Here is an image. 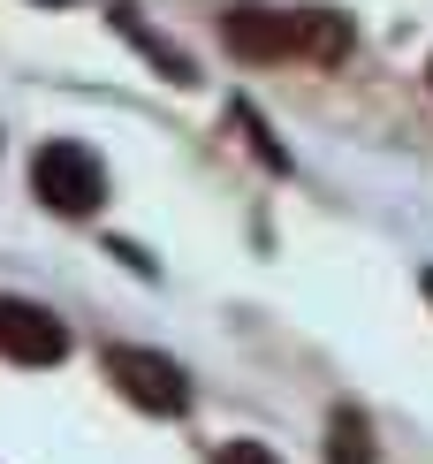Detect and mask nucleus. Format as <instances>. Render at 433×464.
Masks as SVG:
<instances>
[{
  "instance_id": "1",
  "label": "nucleus",
  "mask_w": 433,
  "mask_h": 464,
  "mask_svg": "<svg viewBox=\"0 0 433 464\" xmlns=\"http://www.w3.org/2000/svg\"><path fill=\"white\" fill-rule=\"evenodd\" d=\"M221 31H228V46L244 53V62H289V53L342 62L350 53L342 15H327V8H304V15H289V8H228Z\"/></svg>"
},
{
  "instance_id": "2",
  "label": "nucleus",
  "mask_w": 433,
  "mask_h": 464,
  "mask_svg": "<svg viewBox=\"0 0 433 464\" xmlns=\"http://www.w3.org/2000/svg\"><path fill=\"white\" fill-rule=\"evenodd\" d=\"M31 190H38V206L84 221V214H100V198H107V168H100L91 145L53 138V145H38V160H31Z\"/></svg>"
},
{
  "instance_id": "3",
  "label": "nucleus",
  "mask_w": 433,
  "mask_h": 464,
  "mask_svg": "<svg viewBox=\"0 0 433 464\" xmlns=\"http://www.w3.org/2000/svg\"><path fill=\"white\" fill-rule=\"evenodd\" d=\"M107 381L137 403V411H160V419H175V411L190 403L183 365L160 358V351H130V343H114V351H107Z\"/></svg>"
},
{
  "instance_id": "4",
  "label": "nucleus",
  "mask_w": 433,
  "mask_h": 464,
  "mask_svg": "<svg viewBox=\"0 0 433 464\" xmlns=\"http://www.w3.org/2000/svg\"><path fill=\"white\" fill-rule=\"evenodd\" d=\"M0 358L15 365H62L69 358V327L31 297H0Z\"/></svg>"
},
{
  "instance_id": "5",
  "label": "nucleus",
  "mask_w": 433,
  "mask_h": 464,
  "mask_svg": "<svg viewBox=\"0 0 433 464\" xmlns=\"http://www.w3.org/2000/svg\"><path fill=\"white\" fill-rule=\"evenodd\" d=\"M327 464H372V427L350 411V403L327 419Z\"/></svg>"
},
{
  "instance_id": "6",
  "label": "nucleus",
  "mask_w": 433,
  "mask_h": 464,
  "mask_svg": "<svg viewBox=\"0 0 433 464\" xmlns=\"http://www.w3.org/2000/svg\"><path fill=\"white\" fill-rule=\"evenodd\" d=\"M213 464H282L266 450V441H221V450H213Z\"/></svg>"
},
{
  "instance_id": "7",
  "label": "nucleus",
  "mask_w": 433,
  "mask_h": 464,
  "mask_svg": "<svg viewBox=\"0 0 433 464\" xmlns=\"http://www.w3.org/2000/svg\"><path fill=\"white\" fill-rule=\"evenodd\" d=\"M38 8H69V0H38Z\"/></svg>"
},
{
  "instance_id": "8",
  "label": "nucleus",
  "mask_w": 433,
  "mask_h": 464,
  "mask_svg": "<svg viewBox=\"0 0 433 464\" xmlns=\"http://www.w3.org/2000/svg\"><path fill=\"white\" fill-rule=\"evenodd\" d=\"M426 297H433V266H426Z\"/></svg>"
},
{
  "instance_id": "9",
  "label": "nucleus",
  "mask_w": 433,
  "mask_h": 464,
  "mask_svg": "<svg viewBox=\"0 0 433 464\" xmlns=\"http://www.w3.org/2000/svg\"><path fill=\"white\" fill-rule=\"evenodd\" d=\"M426 76H433V69H426Z\"/></svg>"
}]
</instances>
